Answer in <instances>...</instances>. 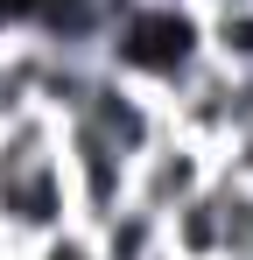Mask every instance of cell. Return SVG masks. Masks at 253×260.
Instances as JSON below:
<instances>
[{"label":"cell","mask_w":253,"mask_h":260,"mask_svg":"<svg viewBox=\"0 0 253 260\" xmlns=\"http://www.w3.org/2000/svg\"><path fill=\"white\" fill-rule=\"evenodd\" d=\"M99 63L120 71L134 85H148L155 99L183 85L197 63H204V21H197V0H126L120 21L106 28Z\"/></svg>","instance_id":"1"},{"label":"cell","mask_w":253,"mask_h":260,"mask_svg":"<svg viewBox=\"0 0 253 260\" xmlns=\"http://www.w3.org/2000/svg\"><path fill=\"white\" fill-rule=\"evenodd\" d=\"M204 21V63L246 78L253 71V0H197Z\"/></svg>","instance_id":"5"},{"label":"cell","mask_w":253,"mask_h":260,"mask_svg":"<svg viewBox=\"0 0 253 260\" xmlns=\"http://www.w3.org/2000/svg\"><path fill=\"white\" fill-rule=\"evenodd\" d=\"M28 260H106V246H99V232H91L84 218H71V225H56L49 239H36Z\"/></svg>","instance_id":"6"},{"label":"cell","mask_w":253,"mask_h":260,"mask_svg":"<svg viewBox=\"0 0 253 260\" xmlns=\"http://www.w3.org/2000/svg\"><path fill=\"white\" fill-rule=\"evenodd\" d=\"M162 253L169 260H225V197H218V183H204L190 204H176L162 218Z\"/></svg>","instance_id":"4"},{"label":"cell","mask_w":253,"mask_h":260,"mask_svg":"<svg viewBox=\"0 0 253 260\" xmlns=\"http://www.w3.org/2000/svg\"><path fill=\"white\" fill-rule=\"evenodd\" d=\"M78 218V197H71V169H64V141L49 155H28V162H7L0 169V232L28 253L36 239H49L56 225Z\"/></svg>","instance_id":"2"},{"label":"cell","mask_w":253,"mask_h":260,"mask_svg":"<svg viewBox=\"0 0 253 260\" xmlns=\"http://www.w3.org/2000/svg\"><path fill=\"white\" fill-rule=\"evenodd\" d=\"M204 183H211V148L169 127L162 141L148 148V155H134V176H126V204H134V211H148L155 225H162V218L176 211V204H190Z\"/></svg>","instance_id":"3"}]
</instances>
